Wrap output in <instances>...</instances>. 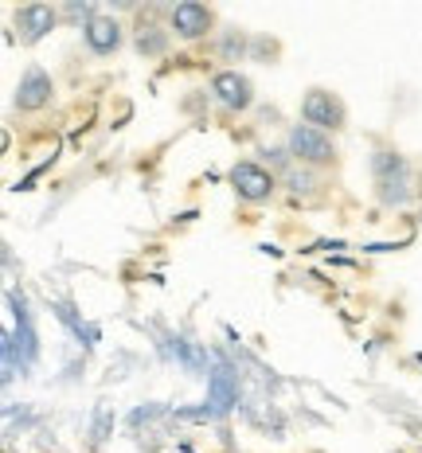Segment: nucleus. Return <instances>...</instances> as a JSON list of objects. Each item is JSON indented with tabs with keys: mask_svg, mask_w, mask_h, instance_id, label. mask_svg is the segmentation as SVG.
Returning a JSON list of instances; mask_svg holds the SVG:
<instances>
[{
	"mask_svg": "<svg viewBox=\"0 0 422 453\" xmlns=\"http://www.w3.org/2000/svg\"><path fill=\"white\" fill-rule=\"evenodd\" d=\"M372 184L383 207H407L418 192L407 157L395 153V149H375L372 153Z\"/></svg>",
	"mask_w": 422,
	"mask_h": 453,
	"instance_id": "f03ea898",
	"label": "nucleus"
},
{
	"mask_svg": "<svg viewBox=\"0 0 422 453\" xmlns=\"http://www.w3.org/2000/svg\"><path fill=\"white\" fill-rule=\"evenodd\" d=\"M51 98H55V79L40 67V63H32V67L20 74L16 90H12V110H20V113H40V110L51 106Z\"/></svg>",
	"mask_w": 422,
	"mask_h": 453,
	"instance_id": "1a4fd4ad",
	"label": "nucleus"
},
{
	"mask_svg": "<svg viewBox=\"0 0 422 453\" xmlns=\"http://www.w3.org/2000/svg\"><path fill=\"white\" fill-rule=\"evenodd\" d=\"M302 121L321 134H341L349 126V106L341 102V94L325 90V87H309L302 98Z\"/></svg>",
	"mask_w": 422,
	"mask_h": 453,
	"instance_id": "39448f33",
	"label": "nucleus"
},
{
	"mask_svg": "<svg viewBox=\"0 0 422 453\" xmlns=\"http://www.w3.org/2000/svg\"><path fill=\"white\" fill-rule=\"evenodd\" d=\"M8 313H12V325L4 328V383L16 380V367L27 372L35 360H40V336H35L32 313H27V297L20 289H8Z\"/></svg>",
	"mask_w": 422,
	"mask_h": 453,
	"instance_id": "f257e3e1",
	"label": "nucleus"
},
{
	"mask_svg": "<svg viewBox=\"0 0 422 453\" xmlns=\"http://www.w3.org/2000/svg\"><path fill=\"white\" fill-rule=\"evenodd\" d=\"M286 149H289V157L297 160V165H305V168H333L336 165V141L333 134H321V129H313V126H289V134H286Z\"/></svg>",
	"mask_w": 422,
	"mask_h": 453,
	"instance_id": "7ed1b4c3",
	"label": "nucleus"
},
{
	"mask_svg": "<svg viewBox=\"0 0 422 453\" xmlns=\"http://www.w3.org/2000/svg\"><path fill=\"white\" fill-rule=\"evenodd\" d=\"M82 47H87L94 59H114L121 47H126V27H121L114 16L102 12L94 24L82 27Z\"/></svg>",
	"mask_w": 422,
	"mask_h": 453,
	"instance_id": "9d476101",
	"label": "nucleus"
},
{
	"mask_svg": "<svg viewBox=\"0 0 422 453\" xmlns=\"http://www.w3.org/2000/svg\"><path fill=\"white\" fill-rule=\"evenodd\" d=\"M258 157L266 160V168H270V173H278V180L289 173V168L297 165V160L289 157V149H286V145H258Z\"/></svg>",
	"mask_w": 422,
	"mask_h": 453,
	"instance_id": "dca6fc26",
	"label": "nucleus"
},
{
	"mask_svg": "<svg viewBox=\"0 0 422 453\" xmlns=\"http://www.w3.org/2000/svg\"><path fill=\"white\" fill-rule=\"evenodd\" d=\"M59 16H63V20H67V24H74V27H79V32H82V27H87V24H94V20H98V4H94V0H67V4H63L59 8Z\"/></svg>",
	"mask_w": 422,
	"mask_h": 453,
	"instance_id": "2eb2a0df",
	"label": "nucleus"
},
{
	"mask_svg": "<svg viewBox=\"0 0 422 453\" xmlns=\"http://www.w3.org/2000/svg\"><path fill=\"white\" fill-rule=\"evenodd\" d=\"M227 184H231V192L239 196L242 203H266L270 196L278 192V173H270L262 160H234L231 165V173H227Z\"/></svg>",
	"mask_w": 422,
	"mask_h": 453,
	"instance_id": "20e7f679",
	"label": "nucleus"
},
{
	"mask_svg": "<svg viewBox=\"0 0 422 453\" xmlns=\"http://www.w3.org/2000/svg\"><path fill=\"white\" fill-rule=\"evenodd\" d=\"M278 40H266V35H255L250 40V59H258V63H274L278 59Z\"/></svg>",
	"mask_w": 422,
	"mask_h": 453,
	"instance_id": "f3484780",
	"label": "nucleus"
},
{
	"mask_svg": "<svg viewBox=\"0 0 422 453\" xmlns=\"http://www.w3.org/2000/svg\"><path fill=\"white\" fill-rule=\"evenodd\" d=\"M157 16L161 12H149L134 24V51L141 59H161V55H168V47H173V32Z\"/></svg>",
	"mask_w": 422,
	"mask_h": 453,
	"instance_id": "9b49d317",
	"label": "nucleus"
},
{
	"mask_svg": "<svg viewBox=\"0 0 422 453\" xmlns=\"http://www.w3.org/2000/svg\"><path fill=\"white\" fill-rule=\"evenodd\" d=\"M208 391H211V407L215 414H227L234 407V399H239V387H234V372L227 364H223V356H215V367L208 375Z\"/></svg>",
	"mask_w": 422,
	"mask_h": 453,
	"instance_id": "f8f14e48",
	"label": "nucleus"
},
{
	"mask_svg": "<svg viewBox=\"0 0 422 453\" xmlns=\"http://www.w3.org/2000/svg\"><path fill=\"white\" fill-rule=\"evenodd\" d=\"M250 40H255V35L239 32V27H223V32L215 35V55H219L223 63H242V59H250Z\"/></svg>",
	"mask_w": 422,
	"mask_h": 453,
	"instance_id": "ddd939ff",
	"label": "nucleus"
},
{
	"mask_svg": "<svg viewBox=\"0 0 422 453\" xmlns=\"http://www.w3.org/2000/svg\"><path fill=\"white\" fill-rule=\"evenodd\" d=\"M211 98L227 113H247L255 106V82H250L242 71L223 67V71L211 74Z\"/></svg>",
	"mask_w": 422,
	"mask_h": 453,
	"instance_id": "6e6552de",
	"label": "nucleus"
},
{
	"mask_svg": "<svg viewBox=\"0 0 422 453\" xmlns=\"http://www.w3.org/2000/svg\"><path fill=\"white\" fill-rule=\"evenodd\" d=\"M281 188H286L294 200H302V196H313L321 180H317V168H305V165H294L286 176H281Z\"/></svg>",
	"mask_w": 422,
	"mask_h": 453,
	"instance_id": "4468645a",
	"label": "nucleus"
},
{
	"mask_svg": "<svg viewBox=\"0 0 422 453\" xmlns=\"http://www.w3.org/2000/svg\"><path fill=\"white\" fill-rule=\"evenodd\" d=\"M165 24L176 40L196 43V40H203V35L215 32V12L208 4H200V0H180V4H173L165 12Z\"/></svg>",
	"mask_w": 422,
	"mask_h": 453,
	"instance_id": "0eeeda50",
	"label": "nucleus"
},
{
	"mask_svg": "<svg viewBox=\"0 0 422 453\" xmlns=\"http://www.w3.org/2000/svg\"><path fill=\"white\" fill-rule=\"evenodd\" d=\"M59 8L55 4H43V0H32V4H20L12 12V40H20L24 47H35L40 40L55 32V24H59Z\"/></svg>",
	"mask_w": 422,
	"mask_h": 453,
	"instance_id": "423d86ee",
	"label": "nucleus"
},
{
	"mask_svg": "<svg viewBox=\"0 0 422 453\" xmlns=\"http://www.w3.org/2000/svg\"><path fill=\"white\" fill-rule=\"evenodd\" d=\"M418 196H422V180H418Z\"/></svg>",
	"mask_w": 422,
	"mask_h": 453,
	"instance_id": "a211bd4d",
	"label": "nucleus"
}]
</instances>
